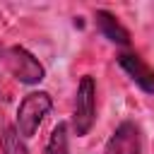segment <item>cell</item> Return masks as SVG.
Listing matches in <instances>:
<instances>
[{"label": "cell", "instance_id": "obj_1", "mask_svg": "<svg viewBox=\"0 0 154 154\" xmlns=\"http://www.w3.org/2000/svg\"><path fill=\"white\" fill-rule=\"evenodd\" d=\"M0 60L7 72L22 84H38L46 77V67L41 65V60L24 46H0Z\"/></svg>", "mask_w": 154, "mask_h": 154}, {"label": "cell", "instance_id": "obj_2", "mask_svg": "<svg viewBox=\"0 0 154 154\" xmlns=\"http://www.w3.org/2000/svg\"><path fill=\"white\" fill-rule=\"evenodd\" d=\"M96 120V82L91 75H84L77 84L75 106H72V130L77 137L89 135Z\"/></svg>", "mask_w": 154, "mask_h": 154}, {"label": "cell", "instance_id": "obj_3", "mask_svg": "<svg viewBox=\"0 0 154 154\" xmlns=\"http://www.w3.org/2000/svg\"><path fill=\"white\" fill-rule=\"evenodd\" d=\"M53 108V99L48 91H31L22 99L19 108H17V132L26 140L31 135H36L38 125L46 120V116Z\"/></svg>", "mask_w": 154, "mask_h": 154}, {"label": "cell", "instance_id": "obj_4", "mask_svg": "<svg viewBox=\"0 0 154 154\" xmlns=\"http://www.w3.org/2000/svg\"><path fill=\"white\" fill-rule=\"evenodd\" d=\"M103 154H142V135L132 120H123L106 142Z\"/></svg>", "mask_w": 154, "mask_h": 154}, {"label": "cell", "instance_id": "obj_5", "mask_svg": "<svg viewBox=\"0 0 154 154\" xmlns=\"http://www.w3.org/2000/svg\"><path fill=\"white\" fill-rule=\"evenodd\" d=\"M118 65L125 70V75L147 94H154V67L144 63L137 53H120Z\"/></svg>", "mask_w": 154, "mask_h": 154}, {"label": "cell", "instance_id": "obj_6", "mask_svg": "<svg viewBox=\"0 0 154 154\" xmlns=\"http://www.w3.org/2000/svg\"><path fill=\"white\" fill-rule=\"evenodd\" d=\"M94 19H96L99 31H101L111 43H118V46H128V43H130V31L118 22L116 14H111L108 10H96V12H94Z\"/></svg>", "mask_w": 154, "mask_h": 154}, {"label": "cell", "instance_id": "obj_7", "mask_svg": "<svg viewBox=\"0 0 154 154\" xmlns=\"http://www.w3.org/2000/svg\"><path fill=\"white\" fill-rule=\"evenodd\" d=\"M0 149H2V154H29V149L24 144V137L17 132L14 125H2V130H0Z\"/></svg>", "mask_w": 154, "mask_h": 154}, {"label": "cell", "instance_id": "obj_8", "mask_svg": "<svg viewBox=\"0 0 154 154\" xmlns=\"http://www.w3.org/2000/svg\"><path fill=\"white\" fill-rule=\"evenodd\" d=\"M43 154H70V147H67V123H58L51 130V137L46 142Z\"/></svg>", "mask_w": 154, "mask_h": 154}]
</instances>
